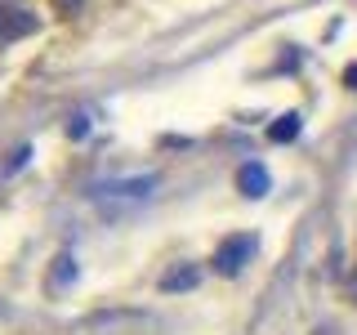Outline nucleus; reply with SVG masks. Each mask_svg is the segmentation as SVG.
I'll use <instances>...</instances> for the list:
<instances>
[{
    "label": "nucleus",
    "mask_w": 357,
    "mask_h": 335,
    "mask_svg": "<svg viewBox=\"0 0 357 335\" xmlns=\"http://www.w3.org/2000/svg\"><path fill=\"white\" fill-rule=\"evenodd\" d=\"M27 156H31V148H18V152H14V161H5V174L22 170V165H27Z\"/></svg>",
    "instance_id": "obj_8"
},
{
    "label": "nucleus",
    "mask_w": 357,
    "mask_h": 335,
    "mask_svg": "<svg viewBox=\"0 0 357 335\" xmlns=\"http://www.w3.org/2000/svg\"><path fill=\"white\" fill-rule=\"evenodd\" d=\"M299 130H304V117H299V112H286V117H277L273 126H268V139L290 143V139H299Z\"/></svg>",
    "instance_id": "obj_6"
},
{
    "label": "nucleus",
    "mask_w": 357,
    "mask_h": 335,
    "mask_svg": "<svg viewBox=\"0 0 357 335\" xmlns=\"http://www.w3.org/2000/svg\"><path fill=\"white\" fill-rule=\"evenodd\" d=\"M255 251H259V237H255V232H237V237H228L219 246L210 264H215V273H223V277H237L241 268L255 260Z\"/></svg>",
    "instance_id": "obj_1"
},
{
    "label": "nucleus",
    "mask_w": 357,
    "mask_h": 335,
    "mask_svg": "<svg viewBox=\"0 0 357 335\" xmlns=\"http://www.w3.org/2000/svg\"><path fill=\"white\" fill-rule=\"evenodd\" d=\"M197 282H201V268L197 264H174L170 273L161 277V290H165V295H178V290H192Z\"/></svg>",
    "instance_id": "obj_4"
},
{
    "label": "nucleus",
    "mask_w": 357,
    "mask_h": 335,
    "mask_svg": "<svg viewBox=\"0 0 357 335\" xmlns=\"http://www.w3.org/2000/svg\"><path fill=\"white\" fill-rule=\"evenodd\" d=\"M67 134H72V139H85V134H89V121H85V117H72V126H67Z\"/></svg>",
    "instance_id": "obj_9"
},
{
    "label": "nucleus",
    "mask_w": 357,
    "mask_h": 335,
    "mask_svg": "<svg viewBox=\"0 0 357 335\" xmlns=\"http://www.w3.org/2000/svg\"><path fill=\"white\" fill-rule=\"evenodd\" d=\"M268 188H273V179H268V170H264L259 161H245L241 170H237V193H241V197L259 201V197L268 193Z\"/></svg>",
    "instance_id": "obj_3"
},
{
    "label": "nucleus",
    "mask_w": 357,
    "mask_h": 335,
    "mask_svg": "<svg viewBox=\"0 0 357 335\" xmlns=\"http://www.w3.org/2000/svg\"><path fill=\"white\" fill-rule=\"evenodd\" d=\"M54 9H59V14H76V9H81V0H54Z\"/></svg>",
    "instance_id": "obj_10"
},
{
    "label": "nucleus",
    "mask_w": 357,
    "mask_h": 335,
    "mask_svg": "<svg viewBox=\"0 0 357 335\" xmlns=\"http://www.w3.org/2000/svg\"><path fill=\"white\" fill-rule=\"evenodd\" d=\"M344 85L357 89V63H353V67H344Z\"/></svg>",
    "instance_id": "obj_11"
},
{
    "label": "nucleus",
    "mask_w": 357,
    "mask_h": 335,
    "mask_svg": "<svg viewBox=\"0 0 357 335\" xmlns=\"http://www.w3.org/2000/svg\"><path fill=\"white\" fill-rule=\"evenodd\" d=\"M156 188V174H139V179H121V184H103L98 193H107V197H143V193H152Z\"/></svg>",
    "instance_id": "obj_5"
},
{
    "label": "nucleus",
    "mask_w": 357,
    "mask_h": 335,
    "mask_svg": "<svg viewBox=\"0 0 357 335\" xmlns=\"http://www.w3.org/2000/svg\"><path fill=\"white\" fill-rule=\"evenodd\" d=\"M31 31H36V18L27 9L0 5V40H18V36H31Z\"/></svg>",
    "instance_id": "obj_2"
},
{
    "label": "nucleus",
    "mask_w": 357,
    "mask_h": 335,
    "mask_svg": "<svg viewBox=\"0 0 357 335\" xmlns=\"http://www.w3.org/2000/svg\"><path fill=\"white\" fill-rule=\"evenodd\" d=\"M72 273H76V268H72V255H59V268H54V282H59V286H67V282H72Z\"/></svg>",
    "instance_id": "obj_7"
}]
</instances>
